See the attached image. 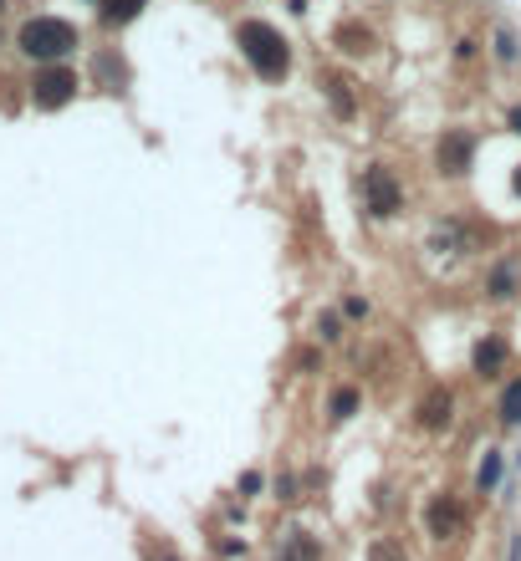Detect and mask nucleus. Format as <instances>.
Masks as SVG:
<instances>
[{"mask_svg": "<svg viewBox=\"0 0 521 561\" xmlns=\"http://www.w3.org/2000/svg\"><path fill=\"white\" fill-rule=\"evenodd\" d=\"M240 51H246V62L266 82H276L286 72V41H282V31H271L266 21H246L240 26Z\"/></svg>", "mask_w": 521, "mask_h": 561, "instance_id": "1", "label": "nucleus"}, {"mask_svg": "<svg viewBox=\"0 0 521 561\" xmlns=\"http://www.w3.org/2000/svg\"><path fill=\"white\" fill-rule=\"evenodd\" d=\"M72 47H77V31L57 16H36V21L21 26V51L36 57V62H62Z\"/></svg>", "mask_w": 521, "mask_h": 561, "instance_id": "2", "label": "nucleus"}, {"mask_svg": "<svg viewBox=\"0 0 521 561\" xmlns=\"http://www.w3.org/2000/svg\"><path fill=\"white\" fill-rule=\"evenodd\" d=\"M72 93H77V77H72L67 67H47V72L31 82L36 108H62V102H72Z\"/></svg>", "mask_w": 521, "mask_h": 561, "instance_id": "3", "label": "nucleus"}, {"mask_svg": "<svg viewBox=\"0 0 521 561\" xmlns=\"http://www.w3.org/2000/svg\"><path fill=\"white\" fill-rule=\"evenodd\" d=\"M364 194H368V209H373V215H394L399 209V184L389 179V169H368Z\"/></svg>", "mask_w": 521, "mask_h": 561, "instance_id": "4", "label": "nucleus"}, {"mask_svg": "<svg viewBox=\"0 0 521 561\" xmlns=\"http://www.w3.org/2000/svg\"><path fill=\"white\" fill-rule=\"evenodd\" d=\"M440 164L450 174H465V164H471V138H465V133H450V138L440 143Z\"/></svg>", "mask_w": 521, "mask_h": 561, "instance_id": "5", "label": "nucleus"}, {"mask_svg": "<svg viewBox=\"0 0 521 561\" xmlns=\"http://www.w3.org/2000/svg\"><path fill=\"white\" fill-rule=\"evenodd\" d=\"M139 11H143V0H103V21H112V26L133 21Z\"/></svg>", "mask_w": 521, "mask_h": 561, "instance_id": "6", "label": "nucleus"}, {"mask_svg": "<svg viewBox=\"0 0 521 561\" xmlns=\"http://www.w3.org/2000/svg\"><path fill=\"white\" fill-rule=\"evenodd\" d=\"M501 362H506V343H481L475 347V368H481V373H496Z\"/></svg>", "mask_w": 521, "mask_h": 561, "instance_id": "7", "label": "nucleus"}, {"mask_svg": "<svg viewBox=\"0 0 521 561\" xmlns=\"http://www.w3.org/2000/svg\"><path fill=\"white\" fill-rule=\"evenodd\" d=\"M429 526H435V536H445V530L460 526V511L455 505H435V511H429Z\"/></svg>", "mask_w": 521, "mask_h": 561, "instance_id": "8", "label": "nucleus"}, {"mask_svg": "<svg viewBox=\"0 0 521 561\" xmlns=\"http://www.w3.org/2000/svg\"><path fill=\"white\" fill-rule=\"evenodd\" d=\"M501 419L506 423H521V378L506 388V398H501Z\"/></svg>", "mask_w": 521, "mask_h": 561, "instance_id": "9", "label": "nucleus"}, {"mask_svg": "<svg viewBox=\"0 0 521 561\" xmlns=\"http://www.w3.org/2000/svg\"><path fill=\"white\" fill-rule=\"evenodd\" d=\"M496 480H501V454H486V465H481V490H490Z\"/></svg>", "mask_w": 521, "mask_h": 561, "instance_id": "10", "label": "nucleus"}, {"mask_svg": "<svg viewBox=\"0 0 521 561\" xmlns=\"http://www.w3.org/2000/svg\"><path fill=\"white\" fill-rule=\"evenodd\" d=\"M496 51H501V62H517V36L506 31V26L496 31Z\"/></svg>", "mask_w": 521, "mask_h": 561, "instance_id": "11", "label": "nucleus"}, {"mask_svg": "<svg viewBox=\"0 0 521 561\" xmlns=\"http://www.w3.org/2000/svg\"><path fill=\"white\" fill-rule=\"evenodd\" d=\"M353 408H358V393H337V398H332V414H337V419H347V414H353Z\"/></svg>", "mask_w": 521, "mask_h": 561, "instance_id": "12", "label": "nucleus"}, {"mask_svg": "<svg viewBox=\"0 0 521 561\" xmlns=\"http://www.w3.org/2000/svg\"><path fill=\"white\" fill-rule=\"evenodd\" d=\"M511 128H517V133H521V108H517V112H511Z\"/></svg>", "mask_w": 521, "mask_h": 561, "instance_id": "13", "label": "nucleus"}, {"mask_svg": "<svg viewBox=\"0 0 521 561\" xmlns=\"http://www.w3.org/2000/svg\"><path fill=\"white\" fill-rule=\"evenodd\" d=\"M517 189H521V174H517Z\"/></svg>", "mask_w": 521, "mask_h": 561, "instance_id": "14", "label": "nucleus"}]
</instances>
